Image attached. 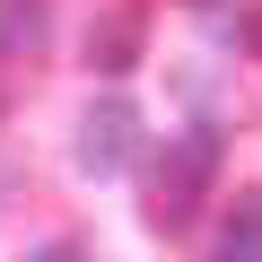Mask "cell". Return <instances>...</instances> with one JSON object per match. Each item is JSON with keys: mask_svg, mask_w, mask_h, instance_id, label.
Listing matches in <instances>:
<instances>
[{"mask_svg": "<svg viewBox=\"0 0 262 262\" xmlns=\"http://www.w3.org/2000/svg\"><path fill=\"white\" fill-rule=\"evenodd\" d=\"M210 184H219V140L210 131H166L158 175H149V219L158 227H192V210L210 201Z\"/></svg>", "mask_w": 262, "mask_h": 262, "instance_id": "1", "label": "cell"}, {"mask_svg": "<svg viewBox=\"0 0 262 262\" xmlns=\"http://www.w3.org/2000/svg\"><path fill=\"white\" fill-rule=\"evenodd\" d=\"M131 149H140V114H131L122 96H105V105L79 114V175H122Z\"/></svg>", "mask_w": 262, "mask_h": 262, "instance_id": "2", "label": "cell"}, {"mask_svg": "<svg viewBox=\"0 0 262 262\" xmlns=\"http://www.w3.org/2000/svg\"><path fill=\"white\" fill-rule=\"evenodd\" d=\"M44 44H53V0H0V53L27 61Z\"/></svg>", "mask_w": 262, "mask_h": 262, "instance_id": "3", "label": "cell"}, {"mask_svg": "<svg viewBox=\"0 0 262 262\" xmlns=\"http://www.w3.org/2000/svg\"><path fill=\"white\" fill-rule=\"evenodd\" d=\"M88 61L96 70H131V61H140V9H105L88 27Z\"/></svg>", "mask_w": 262, "mask_h": 262, "instance_id": "4", "label": "cell"}, {"mask_svg": "<svg viewBox=\"0 0 262 262\" xmlns=\"http://www.w3.org/2000/svg\"><path fill=\"white\" fill-rule=\"evenodd\" d=\"M219 262H262V201L236 192V219L219 227Z\"/></svg>", "mask_w": 262, "mask_h": 262, "instance_id": "5", "label": "cell"}, {"mask_svg": "<svg viewBox=\"0 0 262 262\" xmlns=\"http://www.w3.org/2000/svg\"><path fill=\"white\" fill-rule=\"evenodd\" d=\"M27 262H88V253H79V245H70V236H53V245H35V253H27Z\"/></svg>", "mask_w": 262, "mask_h": 262, "instance_id": "6", "label": "cell"}, {"mask_svg": "<svg viewBox=\"0 0 262 262\" xmlns=\"http://www.w3.org/2000/svg\"><path fill=\"white\" fill-rule=\"evenodd\" d=\"M9 184H18V158H9V149H0V192H9Z\"/></svg>", "mask_w": 262, "mask_h": 262, "instance_id": "7", "label": "cell"}]
</instances>
